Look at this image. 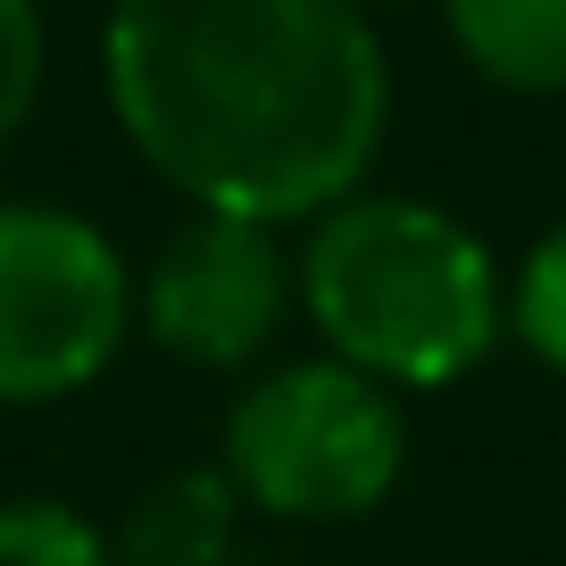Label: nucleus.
I'll return each instance as SVG.
<instances>
[{
  "label": "nucleus",
  "mask_w": 566,
  "mask_h": 566,
  "mask_svg": "<svg viewBox=\"0 0 566 566\" xmlns=\"http://www.w3.org/2000/svg\"><path fill=\"white\" fill-rule=\"evenodd\" d=\"M233 533V483L226 475H176L142 500L134 558L142 566H217Z\"/></svg>",
  "instance_id": "0eeeda50"
},
{
  "label": "nucleus",
  "mask_w": 566,
  "mask_h": 566,
  "mask_svg": "<svg viewBox=\"0 0 566 566\" xmlns=\"http://www.w3.org/2000/svg\"><path fill=\"white\" fill-rule=\"evenodd\" d=\"M358 9H408V0H358Z\"/></svg>",
  "instance_id": "9b49d317"
},
{
  "label": "nucleus",
  "mask_w": 566,
  "mask_h": 566,
  "mask_svg": "<svg viewBox=\"0 0 566 566\" xmlns=\"http://www.w3.org/2000/svg\"><path fill=\"white\" fill-rule=\"evenodd\" d=\"M134 283L101 226L0 209V400H67L117 358Z\"/></svg>",
  "instance_id": "20e7f679"
},
{
  "label": "nucleus",
  "mask_w": 566,
  "mask_h": 566,
  "mask_svg": "<svg viewBox=\"0 0 566 566\" xmlns=\"http://www.w3.org/2000/svg\"><path fill=\"white\" fill-rule=\"evenodd\" d=\"M34 92H42V9L0 0V142L34 117Z\"/></svg>",
  "instance_id": "9d476101"
},
{
  "label": "nucleus",
  "mask_w": 566,
  "mask_h": 566,
  "mask_svg": "<svg viewBox=\"0 0 566 566\" xmlns=\"http://www.w3.org/2000/svg\"><path fill=\"white\" fill-rule=\"evenodd\" d=\"M0 566H117L84 509L67 500H9L0 509Z\"/></svg>",
  "instance_id": "6e6552de"
},
{
  "label": "nucleus",
  "mask_w": 566,
  "mask_h": 566,
  "mask_svg": "<svg viewBox=\"0 0 566 566\" xmlns=\"http://www.w3.org/2000/svg\"><path fill=\"white\" fill-rule=\"evenodd\" d=\"M292 283L325 350L384 391H442L509 334V283L483 233L424 200L358 192L325 209L292 259Z\"/></svg>",
  "instance_id": "f03ea898"
},
{
  "label": "nucleus",
  "mask_w": 566,
  "mask_h": 566,
  "mask_svg": "<svg viewBox=\"0 0 566 566\" xmlns=\"http://www.w3.org/2000/svg\"><path fill=\"white\" fill-rule=\"evenodd\" d=\"M101 75L125 142L200 217L292 226L358 200L391 59L358 0H117Z\"/></svg>",
  "instance_id": "f257e3e1"
},
{
  "label": "nucleus",
  "mask_w": 566,
  "mask_h": 566,
  "mask_svg": "<svg viewBox=\"0 0 566 566\" xmlns=\"http://www.w3.org/2000/svg\"><path fill=\"white\" fill-rule=\"evenodd\" d=\"M509 334L525 342L542 367L566 375V217L525 250L516 266V292H509Z\"/></svg>",
  "instance_id": "1a4fd4ad"
},
{
  "label": "nucleus",
  "mask_w": 566,
  "mask_h": 566,
  "mask_svg": "<svg viewBox=\"0 0 566 566\" xmlns=\"http://www.w3.org/2000/svg\"><path fill=\"white\" fill-rule=\"evenodd\" d=\"M408 424L375 375L342 358L275 367L226 408V483L283 525H342L391 500Z\"/></svg>",
  "instance_id": "7ed1b4c3"
},
{
  "label": "nucleus",
  "mask_w": 566,
  "mask_h": 566,
  "mask_svg": "<svg viewBox=\"0 0 566 566\" xmlns=\"http://www.w3.org/2000/svg\"><path fill=\"white\" fill-rule=\"evenodd\" d=\"M459 59L500 92H566V0H442Z\"/></svg>",
  "instance_id": "423d86ee"
},
{
  "label": "nucleus",
  "mask_w": 566,
  "mask_h": 566,
  "mask_svg": "<svg viewBox=\"0 0 566 566\" xmlns=\"http://www.w3.org/2000/svg\"><path fill=\"white\" fill-rule=\"evenodd\" d=\"M283 301H292V259L275 250L266 226H242V217L184 226L142 283L150 342L184 367H217V375L250 367L275 342Z\"/></svg>",
  "instance_id": "39448f33"
}]
</instances>
